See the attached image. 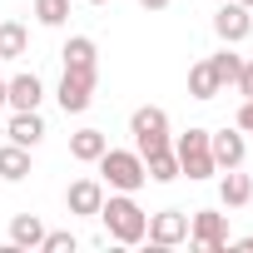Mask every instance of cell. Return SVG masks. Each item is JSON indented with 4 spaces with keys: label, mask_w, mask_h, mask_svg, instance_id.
<instances>
[{
    "label": "cell",
    "mask_w": 253,
    "mask_h": 253,
    "mask_svg": "<svg viewBox=\"0 0 253 253\" xmlns=\"http://www.w3.org/2000/svg\"><path fill=\"white\" fill-rule=\"evenodd\" d=\"M99 223H104V233H109L114 243L134 248V243H144V223H149V213L134 204V194H109V199L99 204Z\"/></svg>",
    "instance_id": "obj_1"
},
{
    "label": "cell",
    "mask_w": 253,
    "mask_h": 253,
    "mask_svg": "<svg viewBox=\"0 0 253 253\" xmlns=\"http://www.w3.org/2000/svg\"><path fill=\"white\" fill-rule=\"evenodd\" d=\"M99 174H104V184H109L114 194H134V189L149 184L139 149H104V154H99Z\"/></svg>",
    "instance_id": "obj_2"
},
{
    "label": "cell",
    "mask_w": 253,
    "mask_h": 253,
    "mask_svg": "<svg viewBox=\"0 0 253 253\" xmlns=\"http://www.w3.org/2000/svg\"><path fill=\"white\" fill-rule=\"evenodd\" d=\"M174 154H179V174H189V179H213L218 174L213 149H209V129H184L174 139Z\"/></svg>",
    "instance_id": "obj_3"
},
{
    "label": "cell",
    "mask_w": 253,
    "mask_h": 253,
    "mask_svg": "<svg viewBox=\"0 0 253 253\" xmlns=\"http://www.w3.org/2000/svg\"><path fill=\"white\" fill-rule=\"evenodd\" d=\"M129 134H134V149H139V154L169 144V114H164L159 104H139V109L129 114Z\"/></svg>",
    "instance_id": "obj_4"
},
{
    "label": "cell",
    "mask_w": 253,
    "mask_h": 253,
    "mask_svg": "<svg viewBox=\"0 0 253 253\" xmlns=\"http://www.w3.org/2000/svg\"><path fill=\"white\" fill-rule=\"evenodd\" d=\"M94 80H99V70H65L60 75V89H55L60 109L65 114H84L94 104Z\"/></svg>",
    "instance_id": "obj_5"
},
{
    "label": "cell",
    "mask_w": 253,
    "mask_h": 253,
    "mask_svg": "<svg viewBox=\"0 0 253 253\" xmlns=\"http://www.w3.org/2000/svg\"><path fill=\"white\" fill-rule=\"evenodd\" d=\"M144 238H149L154 248H179V243H189V213H184V209L149 213V223H144Z\"/></svg>",
    "instance_id": "obj_6"
},
{
    "label": "cell",
    "mask_w": 253,
    "mask_h": 253,
    "mask_svg": "<svg viewBox=\"0 0 253 253\" xmlns=\"http://www.w3.org/2000/svg\"><path fill=\"white\" fill-rule=\"evenodd\" d=\"M189 243H194L199 253H228L223 213H213V209H194V218H189Z\"/></svg>",
    "instance_id": "obj_7"
},
{
    "label": "cell",
    "mask_w": 253,
    "mask_h": 253,
    "mask_svg": "<svg viewBox=\"0 0 253 253\" xmlns=\"http://www.w3.org/2000/svg\"><path fill=\"white\" fill-rule=\"evenodd\" d=\"M213 35H218L223 45L248 40V35H253V10H248V5H238V0H233V5L223 0V5H218V15H213Z\"/></svg>",
    "instance_id": "obj_8"
},
{
    "label": "cell",
    "mask_w": 253,
    "mask_h": 253,
    "mask_svg": "<svg viewBox=\"0 0 253 253\" xmlns=\"http://www.w3.org/2000/svg\"><path fill=\"white\" fill-rule=\"evenodd\" d=\"M40 99H45V84H40L35 70L5 80V104H10V109H40Z\"/></svg>",
    "instance_id": "obj_9"
},
{
    "label": "cell",
    "mask_w": 253,
    "mask_h": 253,
    "mask_svg": "<svg viewBox=\"0 0 253 253\" xmlns=\"http://www.w3.org/2000/svg\"><path fill=\"white\" fill-rule=\"evenodd\" d=\"M99 204H104V184L99 179H75L70 194H65V209L84 213V218H99Z\"/></svg>",
    "instance_id": "obj_10"
},
{
    "label": "cell",
    "mask_w": 253,
    "mask_h": 253,
    "mask_svg": "<svg viewBox=\"0 0 253 253\" xmlns=\"http://www.w3.org/2000/svg\"><path fill=\"white\" fill-rule=\"evenodd\" d=\"M209 149H213V164H218V169H238L243 154H248V144H243V134H238V124H233V129L209 134Z\"/></svg>",
    "instance_id": "obj_11"
},
{
    "label": "cell",
    "mask_w": 253,
    "mask_h": 253,
    "mask_svg": "<svg viewBox=\"0 0 253 253\" xmlns=\"http://www.w3.org/2000/svg\"><path fill=\"white\" fill-rule=\"evenodd\" d=\"M5 134H10V144H20V149H35V144L45 139V119H40V109H15Z\"/></svg>",
    "instance_id": "obj_12"
},
{
    "label": "cell",
    "mask_w": 253,
    "mask_h": 253,
    "mask_svg": "<svg viewBox=\"0 0 253 253\" xmlns=\"http://www.w3.org/2000/svg\"><path fill=\"white\" fill-rule=\"evenodd\" d=\"M144 159V174L154 179V184H174L179 179V154H174V144H159V149H149V154H139Z\"/></svg>",
    "instance_id": "obj_13"
},
{
    "label": "cell",
    "mask_w": 253,
    "mask_h": 253,
    "mask_svg": "<svg viewBox=\"0 0 253 253\" xmlns=\"http://www.w3.org/2000/svg\"><path fill=\"white\" fill-rule=\"evenodd\" d=\"M60 55H65V70H99V50L89 35H70Z\"/></svg>",
    "instance_id": "obj_14"
},
{
    "label": "cell",
    "mask_w": 253,
    "mask_h": 253,
    "mask_svg": "<svg viewBox=\"0 0 253 253\" xmlns=\"http://www.w3.org/2000/svg\"><path fill=\"white\" fill-rule=\"evenodd\" d=\"M104 149H109L104 129H80V134H70V159H80V164H99Z\"/></svg>",
    "instance_id": "obj_15"
},
{
    "label": "cell",
    "mask_w": 253,
    "mask_h": 253,
    "mask_svg": "<svg viewBox=\"0 0 253 253\" xmlns=\"http://www.w3.org/2000/svg\"><path fill=\"white\" fill-rule=\"evenodd\" d=\"M218 199H223V209H243V204L253 199V179L238 174V169H228V174L218 179Z\"/></svg>",
    "instance_id": "obj_16"
},
{
    "label": "cell",
    "mask_w": 253,
    "mask_h": 253,
    "mask_svg": "<svg viewBox=\"0 0 253 253\" xmlns=\"http://www.w3.org/2000/svg\"><path fill=\"white\" fill-rule=\"evenodd\" d=\"M0 179H5V184L30 179V149H20V144H0Z\"/></svg>",
    "instance_id": "obj_17"
},
{
    "label": "cell",
    "mask_w": 253,
    "mask_h": 253,
    "mask_svg": "<svg viewBox=\"0 0 253 253\" xmlns=\"http://www.w3.org/2000/svg\"><path fill=\"white\" fill-rule=\"evenodd\" d=\"M40 238H45V223L35 218V213H15L10 218V243L25 253V248H40Z\"/></svg>",
    "instance_id": "obj_18"
},
{
    "label": "cell",
    "mask_w": 253,
    "mask_h": 253,
    "mask_svg": "<svg viewBox=\"0 0 253 253\" xmlns=\"http://www.w3.org/2000/svg\"><path fill=\"white\" fill-rule=\"evenodd\" d=\"M25 50H30V30L20 20H5L0 25V60H20Z\"/></svg>",
    "instance_id": "obj_19"
},
{
    "label": "cell",
    "mask_w": 253,
    "mask_h": 253,
    "mask_svg": "<svg viewBox=\"0 0 253 253\" xmlns=\"http://www.w3.org/2000/svg\"><path fill=\"white\" fill-rule=\"evenodd\" d=\"M189 94H194V99H213V94H223V84H218V75H213L209 60H199V65L189 70Z\"/></svg>",
    "instance_id": "obj_20"
},
{
    "label": "cell",
    "mask_w": 253,
    "mask_h": 253,
    "mask_svg": "<svg viewBox=\"0 0 253 253\" xmlns=\"http://www.w3.org/2000/svg\"><path fill=\"white\" fill-rule=\"evenodd\" d=\"M209 65H213L218 84H233V80H238V70H243V55H233V45H223L218 55H209Z\"/></svg>",
    "instance_id": "obj_21"
},
{
    "label": "cell",
    "mask_w": 253,
    "mask_h": 253,
    "mask_svg": "<svg viewBox=\"0 0 253 253\" xmlns=\"http://www.w3.org/2000/svg\"><path fill=\"white\" fill-rule=\"evenodd\" d=\"M35 20L50 25V30H60L70 20V0H35Z\"/></svg>",
    "instance_id": "obj_22"
},
{
    "label": "cell",
    "mask_w": 253,
    "mask_h": 253,
    "mask_svg": "<svg viewBox=\"0 0 253 253\" xmlns=\"http://www.w3.org/2000/svg\"><path fill=\"white\" fill-rule=\"evenodd\" d=\"M75 248H80V238H75L70 228H55V233L40 238V253H75Z\"/></svg>",
    "instance_id": "obj_23"
},
{
    "label": "cell",
    "mask_w": 253,
    "mask_h": 253,
    "mask_svg": "<svg viewBox=\"0 0 253 253\" xmlns=\"http://www.w3.org/2000/svg\"><path fill=\"white\" fill-rule=\"evenodd\" d=\"M233 84H238V94H243V99H253V60H243V70H238V80H233Z\"/></svg>",
    "instance_id": "obj_24"
},
{
    "label": "cell",
    "mask_w": 253,
    "mask_h": 253,
    "mask_svg": "<svg viewBox=\"0 0 253 253\" xmlns=\"http://www.w3.org/2000/svg\"><path fill=\"white\" fill-rule=\"evenodd\" d=\"M144 10H169V0H139Z\"/></svg>",
    "instance_id": "obj_25"
},
{
    "label": "cell",
    "mask_w": 253,
    "mask_h": 253,
    "mask_svg": "<svg viewBox=\"0 0 253 253\" xmlns=\"http://www.w3.org/2000/svg\"><path fill=\"white\" fill-rule=\"evenodd\" d=\"M228 248H243V253H253V233H248V238H238V243H228Z\"/></svg>",
    "instance_id": "obj_26"
},
{
    "label": "cell",
    "mask_w": 253,
    "mask_h": 253,
    "mask_svg": "<svg viewBox=\"0 0 253 253\" xmlns=\"http://www.w3.org/2000/svg\"><path fill=\"white\" fill-rule=\"evenodd\" d=\"M0 109H5V80H0Z\"/></svg>",
    "instance_id": "obj_27"
},
{
    "label": "cell",
    "mask_w": 253,
    "mask_h": 253,
    "mask_svg": "<svg viewBox=\"0 0 253 253\" xmlns=\"http://www.w3.org/2000/svg\"><path fill=\"white\" fill-rule=\"evenodd\" d=\"M89 5H109V0H89Z\"/></svg>",
    "instance_id": "obj_28"
},
{
    "label": "cell",
    "mask_w": 253,
    "mask_h": 253,
    "mask_svg": "<svg viewBox=\"0 0 253 253\" xmlns=\"http://www.w3.org/2000/svg\"><path fill=\"white\" fill-rule=\"evenodd\" d=\"M238 5H248V10H253V0H238Z\"/></svg>",
    "instance_id": "obj_29"
}]
</instances>
